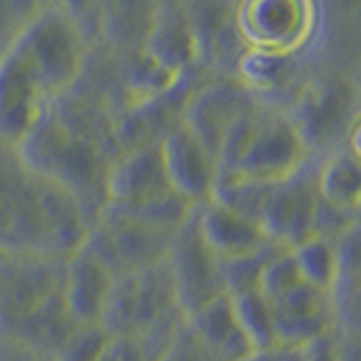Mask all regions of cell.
Instances as JSON below:
<instances>
[{
    "label": "cell",
    "mask_w": 361,
    "mask_h": 361,
    "mask_svg": "<svg viewBox=\"0 0 361 361\" xmlns=\"http://www.w3.org/2000/svg\"><path fill=\"white\" fill-rule=\"evenodd\" d=\"M183 323L190 334L219 361H240L251 353L246 338L237 327L228 296H219L206 302L190 316H183Z\"/></svg>",
    "instance_id": "obj_20"
},
{
    "label": "cell",
    "mask_w": 361,
    "mask_h": 361,
    "mask_svg": "<svg viewBox=\"0 0 361 361\" xmlns=\"http://www.w3.org/2000/svg\"><path fill=\"white\" fill-rule=\"evenodd\" d=\"M169 237V233L129 217L113 203H104L79 248L95 257L111 276H122L163 262Z\"/></svg>",
    "instance_id": "obj_6"
},
{
    "label": "cell",
    "mask_w": 361,
    "mask_h": 361,
    "mask_svg": "<svg viewBox=\"0 0 361 361\" xmlns=\"http://www.w3.org/2000/svg\"><path fill=\"white\" fill-rule=\"evenodd\" d=\"M316 201V165L310 158L293 174L269 183L255 224L274 246L293 248L312 237Z\"/></svg>",
    "instance_id": "obj_9"
},
{
    "label": "cell",
    "mask_w": 361,
    "mask_h": 361,
    "mask_svg": "<svg viewBox=\"0 0 361 361\" xmlns=\"http://www.w3.org/2000/svg\"><path fill=\"white\" fill-rule=\"evenodd\" d=\"M269 305L271 316H274L276 343L280 345H305L332 330V296L305 282H298L296 287Z\"/></svg>",
    "instance_id": "obj_16"
},
{
    "label": "cell",
    "mask_w": 361,
    "mask_h": 361,
    "mask_svg": "<svg viewBox=\"0 0 361 361\" xmlns=\"http://www.w3.org/2000/svg\"><path fill=\"white\" fill-rule=\"evenodd\" d=\"M195 217L201 242L217 259L251 255L271 244L251 219H246L214 201H206L197 206Z\"/></svg>",
    "instance_id": "obj_19"
},
{
    "label": "cell",
    "mask_w": 361,
    "mask_h": 361,
    "mask_svg": "<svg viewBox=\"0 0 361 361\" xmlns=\"http://www.w3.org/2000/svg\"><path fill=\"white\" fill-rule=\"evenodd\" d=\"M158 361H219V359H214L208 350L190 334L185 323H180L172 343L167 345V350Z\"/></svg>",
    "instance_id": "obj_30"
},
{
    "label": "cell",
    "mask_w": 361,
    "mask_h": 361,
    "mask_svg": "<svg viewBox=\"0 0 361 361\" xmlns=\"http://www.w3.org/2000/svg\"><path fill=\"white\" fill-rule=\"evenodd\" d=\"M302 361H348V355L341 348V343H336V338L330 330L321 336H316L314 341L305 343Z\"/></svg>",
    "instance_id": "obj_31"
},
{
    "label": "cell",
    "mask_w": 361,
    "mask_h": 361,
    "mask_svg": "<svg viewBox=\"0 0 361 361\" xmlns=\"http://www.w3.org/2000/svg\"><path fill=\"white\" fill-rule=\"evenodd\" d=\"M237 32L246 48L298 54L314 34V7L296 0H253L235 9Z\"/></svg>",
    "instance_id": "obj_11"
},
{
    "label": "cell",
    "mask_w": 361,
    "mask_h": 361,
    "mask_svg": "<svg viewBox=\"0 0 361 361\" xmlns=\"http://www.w3.org/2000/svg\"><path fill=\"white\" fill-rule=\"evenodd\" d=\"M37 77L14 50L0 56V145L14 147L50 106Z\"/></svg>",
    "instance_id": "obj_15"
},
{
    "label": "cell",
    "mask_w": 361,
    "mask_h": 361,
    "mask_svg": "<svg viewBox=\"0 0 361 361\" xmlns=\"http://www.w3.org/2000/svg\"><path fill=\"white\" fill-rule=\"evenodd\" d=\"M106 343L109 334L99 325H77L54 350L50 361H97Z\"/></svg>",
    "instance_id": "obj_28"
},
{
    "label": "cell",
    "mask_w": 361,
    "mask_h": 361,
    "mask_svg": "<svg viewBox=\"0 0 361 361\" xmlns=\"http://www.w3.org/2000/svg\"><path fill=\"white\" fill-rule=\"evenodd\" d=\"M228 305L233 319L240 327L242 336L251 350H262L276 345L274 332V316H271V305L259 296L257 289L242 291L228 296Z\"/></svg>",
    "instance_id": "obj_24"
},
{
    "label": "cell",
    "mask_w": 361,
    "mask_h": 361,
    "mask_svg": "<svg viewBox=\"0 0 361 361\" xmlns=\"http://www.w3.org/2000/svg\"><path fill=\"white\" fill-rule=\"evenodd\" d=\"M195 210L172 233L165 253V264L169 269V278H172L176 305L183 316H190L214 298L226 296L219 274V259L201 242Z\"/></svg>",
    "instance_id": "obj_10"
},
{
    "label": "cell",
    "mask_w": 361,
    "mask_h": 361,
    "mask_svg": "<svg viewBox=\"0 0 361 361\" xmlns=\"http://www.w3.org/2000/svg\"><path fill=\"white\" fill-rule=\"evenodd\" d=\"M37 5L39 3H25V0H0V56L14 45Z\"/></svg>",
    "instance_id": "obj_29"
},
{
    "label": "cell",
    "mask_w": 361,
    "mask_h": 361,
    "mask_svg": "<svg viewBox=\"0 0 361 361\" xmlns=\"http://www.w3.org/2000/svg\"><path fill=\"white\" fill-rule=\"evenodd\" d=\"M88 41L68 3H39L16 37L14 50L50 99L63 95L86 63Z\"/></svg>",
    "instance_id": "obj_3"
},
{
    "label": "cell",
    "mask_w": 361,
    "mask_h": 361,
    "mask_svg": "<svg viewBox=\"0 0 361 361\" xmlns=\"http://www.w3.org/2000/svg\"><path fill=\"white\" fill-rule=\"evenodd\" d=\"M289 253L305 285L321 289L332 296L338 276H341V257H338L336 240L310 237L298 246L289 248Z\"/></svg>",
    "instance_id": "obj_23"
},
{
    "label": "cell",
    "mask_w": 361,
    "mask_h": 361,
    "mask_svg": "<svg viewBox=\"0 0 361 361\" xmlns=\"http://www.w3.org/2000/svg\"><path fill=\"white\" fill-rule=\"evenodd\" d=\"M257 104L248 90L235 79H212L185 95L178 111V122L217 158L219 145L233 122Z\"/></svg>",
    "instance_id": "obj_12"
},
{
    "label": "cell",
    "mask_w": 361,
    "mask_h": 361,
    "mask_svg": "<svg viewBox=\"0 0 361 361\" xmlns=\"http://www.w3.org/2000/svg\"><path fill=\"white\" fill-rule=\"evenodd\" d=\"M158 152L165 180L174 195L185 199L190 206L210 201L217 180V163L183 124L176 122L163 133Z\"/></svg>",
    "instance_id": "obj_13"
},
{
    "label": "cell",
    "mask_w": 361,
    "mask_h": 361,
    "mask_svg": "<svg viewBox=\"0 0 361 361\" xmlns=\"http://www.w3.org/2000/svg\"><path fill=\"white\" fill-rule=\"evenodd\" d=\"M140 56L169 77H185L199 63V45L190 25L185 3L152 5L149 23L140 43Z\"/></svg>",
    "instance_id": "obj_14"
},
{
    "label": "cell",
    "mask_w": 361,
    "mask_h": 361,
    "mask_svg": "<svg viewBox=\"0 0 361 361\" xmlns=\"http://www.w3.org/2000/svg\"><path fill=\"white\" fill-rule=\"evenodd\" d=\"M302 348L305 345H271L262 350H251L240 361H302Z\"/></svg>",
    "instance_id": "obj_32"
},
{
    "label": "cell",
    "mask_w": 361,
    "mask_h": 361,
    "mask_svg": "<svg viewBox=\"0 0 361 361\" xmlns=\"http://www.w3.org/2000/svg\"><path fill=\"white\" fill-rule=\"evenodd\" d=\"M357 86L348 75L323 73L302 84L287 113L305 149L330 154L345 147L348 135L359 124Z\"/></svg>",
    "instance_id": "obj_5"
},
{
    "label": "cell",
    "mask_w": 361,
    "mask_h": 361,
    "mask_svg": "<svg viewBox=\"0 0 361 361\" xmlns=\"http://www.w3.org/2000/svg\"><path fill=\"white\" fill-rule=\"evenodd\" d=\"M310 158L287 113L257 102L226 131L214 163L217 178L276 183Z\"/></svg>",
    "instance_id": "obj_2"
},
{
    "label": "cell",
    "mask_w": 361,
    "mask_h": 361,
    "mask_svg": "<svg viewBox=\"0 0 361 361\" xmlns=\"http://www.w3.org/2000/svg\"><path fill=\"white\" fill-rule=\"evenodd\" d=\"M298 282L302 280L296 271V264H293L289 248H278V251L264 262L262 271H259L255 289L267 302H271L280 298L282 293H287L289 289H293Z\"/></svg>",
    "instance_id": "obj_27"
},
{
    "label": "cell",
    "mask_w": 361,
    "mask_h": 361,
    "mask_svg": "<svg viewBox=\"0 0 361 361\" xmlns=\"http://www.w3.org/2000/svg\"><path fill=\"white\" fill-rule=\"evenodd\" d=\"M113 276L84 248L63 259L61 298L75 325H99Z\"/></svg>",
    "instance_id": "obj_18"
},
{
    "label": "cell",
    "mask_w": 361,
    "mask_h": 361,
    "mask_svg": "<svg viewBox=\"0 0 361 361\" xmlns=\"http://www.w3.org/2000/svg\"><path fill=\"white\" fill-rule=\"evenodd\" d=\"M63 259L37 253L0 251V336L61 293Z\"/></svg>",
    "instance_id": "obj_8"
},
{
    "label": "cell",
    "mask_w": 361,
    "mask_h": 361,
    "mask_svg": "<svg viewBox=\"0 0 361 361\" xmlns=\"http://www.w3.org/2000/svg\"><path fill=\"white\" fill-rule=\"evenodd\" d=\"M316 197L334 210L359 214L361 167L355 152L341 147L325 154L321 163H316Z\"/></svg>",
    "instance_id": "obj_21"
},
{
    "label": "cell",
    "mask_w": 361,
    "mask_h": 361,
    "mask_svg": "<svg viewBox=\"0 0 361 361\" xmlns=\"http://www.w3.org/2000/svg\"><path fill=\"white\" fill-rule=\"evenodd\" d=\"M298 73V56L293 52H274L246 48L235 61L237 84H242L253 97L285 90Z\"/></svg>",
    "instance_id": "obj_22"
},
{
    "label": "cell",
    "mask_w": 361,
    "mask_h": 361,
    "mask_svg": "<svg viewBox=\"0 0 361 361\" xmlns=\"http://www.w3.org/2000/svg\"><path fill=\"white\" fill-rule=\"evenodd\" d=\"M180 323L142 336H109V343L97 361H158L172 343Z\"/></svg>",
    "instance_id": "obj_25"
},
{
    "label": "cell",
    "mask_w": 361,
    "mask_h": 361,
    "mask_svg": "<svg viewBox=\"0 0 361 361\" xmlns=\"http://www.w3.org/2000/svg\"><path fill=\"white\" fill-rule=\"evenodd\" d=\"M278 248L280 246L269 244V246L259 248V251H255L251 255H242V257H233V259H219V274H221L226 296H235V293L255 289L259 271H262L264 262L278 251Z\"/></svg>",
    "instance_id": "obj_26"
},
{
    "label": "cell",
    "mask_w": 361,
    "mask_h": 361,
    "mask_svg": "<svg viewBox=\"0 0 361 361\" xmlns=\"http://www.w3.org/2000/svg\"><path fill=\"white\" fill-rule=\"evenodd\" d=\"M158 142L120 152L106 167L104 195L109 203L131 206L167 192Z\"/></svg>",
    "instance_id": "obj_17"
},
{
    "label": "cell",
    "mask_w": 361,
    "mask_h": 361,
    "mask_svg": "<svg viewBox=\"0 0 361 361\" xmlns=\"http://www.w3.org/2000/svg\"><path fill=\"white\" fill-rule=\"evenodd\" d=\"M0 251L52 255L43 228L39 176L27 172L7 145H0Z\"/></svg>",
    "instance_id": "obj_7"
},
{
    "label": "cell",
    "mask_w": 361,
    "mask_h": 361,
    "mask_svg": "<svg viewBox=\"0 0 361 361\" xmlns=\"http://www.w3.org/2000/svg\"><path fill=\"white\" fill-rule=\"evenodd\" d=\"M11 149L27 172L63 188L88 224L104 208V178L113 158L97 138L66 120L52 102Z\"/></svg>",
    "instance_id": "obj_1"
},
{
    "label": "cell",
    "mask_w": 361,
    "mask_h": 361,
    "mask_svg": "<svg viewBox=\"0 0 361 361\" xmlns=\"http://www.w3.org/2000/svg\"><path fill=\"white\" fill-rule=\"evenodd\" d=\"M183 321L163 262L113 276L99 327L109 336H142Z\"/></svg>",
    "instance_id": "obj_4"
}]
</instances>
